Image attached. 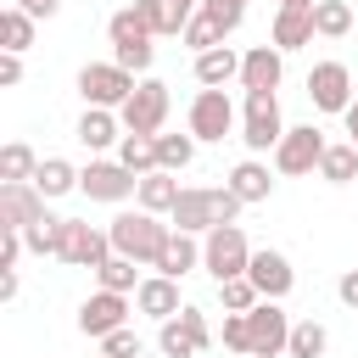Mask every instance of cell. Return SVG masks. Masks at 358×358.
Wrapping results in <instances>:
<instances>
[{
	"label": "cell",
	"mask_w": 358,
	"mask_h": 358,
	"mask_svg": "<svg viewBox=\"0 0 358 358\" xmlns=\"http://www.w3.org/2000/svg\"><path fill=\"white\" fill-rule=\"evenodd\" d=\"M246 201L229 190V185H218V190H179V201H173V229H185V235H207L213 224H235V213H241Z\"/></svg>",
	"instance_id": "6da1fadb"
},
{
	"label": "cell",
	"mask_w": 358,
	"mask_h": 358,
	"mask_svg": "<svg viewBox=\"0 0 358 358\" xmlns=\"http://www.w3.org/2000/svg\"><path fill=\"white\" fill-rule=\"evenodd\" d=\"M106 235H112V252H123L134 263H157L162 246H168V235H173V224H157V213L140 207V213H117L106 224Z\"/></svg>",
	"instance_id": "7a4b0ae2"
},
{
	"label": "cell",
	"mask_w": 358,
	"mask_h": 358,
	"mask_svg": "<svg viewBox=\"0 0 358 358\" xmlns=\"http://www.w3.org/2000/svg\"><path fill=\"white\" fill-rule=\"evenodd\" d=\"M241 140L252 157L274 151L285 140V117H280V95L274 90H246V112H241Z\"/></svg>",
	"instance_id": "3957f363"
},
{
	"label": "cell",
	"mask_w": 358,
	"mask_h": 358,
	"mask_svg": "<svg viewBox=\"0 0 358 358\" xmlns=\"http://www.w3.org/2000/svg\"><path fill=\"white\" fill-rule=\"evenodd\" d=\"M106 39H112V62H117V67H129V73H145V67H151V56H157V50H151V39H157V34L140 22V11H134V6L112 11Z\"/></svg>",
	"instance_id": "277c9868"
},
{
	"label": "cell",
	"mask_w": 358,
	"mask_h": 358,
	"mask_svg": "<svg viewBox=\"0 0 358 358\" xmlns=\"http://www.w3.org/2000/svg\"><path fill=\"white\" fill-rule=\"evenodd\" d=\"M246 263H252V246H246L241 224H213L201 241V268L213 280H235V274H246Z\"/></svg>",
	"instance_id": "5b68a950"
},
{
	"label": "cell",
	"mask_w": 358,
	"mask_h": 358,
	"mask_svg": "<svg viewBox=\"0 0 358 358\" xmlns=\"http://www.w3.org/2000/svg\"><path fill=\"white\" fill-rule=\"evenodd\" d=\"M78 95H84V106H112L117 112L134 95V73L117 67V62H84L78 67Z\"/></svg>",
	"instance_id": "8992f818"
},
{
	"label": "cell",
	"mask_w": 358,
	"mask_h": 358,
	"mask_svg": "<svg viewBox=\"0 0 358 358\" xmlns=\"http://www.w3.org/2000/svg\"><path fill=\"white\" fill-rule=\"evenodd\" d=\"M117 117H123V134H162V123H168V84L162 78H140L134 95L117 106Z\"/></svg>",
	"instance_id": "52a82bcc"
},
{
	"label": "cell",
	"mask_w": 358,
	"mask_h": 358,
	"mask_svg": "<svg viewBox=\"0 0 358 358\" xmlns=\"http://www.w3.org/2000/svg\"><path fill=\"white\" fill-rule=\"evenodd\" d=\"M56 257H62L67 268H101V263L112 257V235L95 229V224H84V218H62V246H56Z\"/></svg>",
	"instance_id": "ba28073f"
},
{
	"label": "cell",
	"mask_w": 358,
	"mask_h": 358,
	"mask_svg": "<svg viewBox=\"0 0 358 358\" xmlns=\"http://www.w3.org/2000/svg\"><path fill=\"white\" fill-rule=\"evenodd\" d=\"M246 330H252V352H246V358H280V352L291 347V313H285L274 296H263V302L246 313Z\"/></svg>",
	"instance_id": "9c48e42d"
},
{
	"label": "cell",
	"mask_w": 358,
	"mask_h": 358,
	"mask_svg": "<svg viewBox=\"0 0 358 358\" xmlns=\"http://www.w3.org/2000/svg\"><path fill=\"white\" fill-rule=\"evenodd\" d=\"M78 190L90 201H129V196H140V173L123 162H90L78 173Z\"/></svg>",
	"instance_id": "30bf717a"
},
{
	"label": "cell",
	"mask_w": 358,
	"mask_h": 358,
	"mask_svg": "<svg viewBox=\"0 0 358 358\" xmlns=\"http://www.w3.org/2000/svg\"><path fill=\"white\" fill-rule=\"evenodd\" d=\"M308 101H313L319 112H347V106H352V73H347V62H313V73H308Z\"/></svg>",
	"instance_id": "8fae6325"
},
{
	"label": "cell",
	"mask_w": 358,
	"mask_h": 358,
	"mask_svg": "<svg viewBox=\"0 0 358 358\" xmlns=\"http://www.w3.org/2000/svg\"><path fill=\"white\" fill-rule=\"evenodd\" d=\"M324 134L313 129V123H302V129H285V140L274 145V168L280 173H313L319 168V157H324Z\"/></svg>",
	"instance_id": "7c38bea8"
},
{
	"label": "cell",
	"mask_w": 358,
	"mask_h": 358,
	"mask_svg": "<svg viewBox=\"0 0 358 358\" xmlns=\"http://www.w3.org/2000/svg\"><path fill=\"white\" fill-rule=\"evenodd\" d=\"M45 218V196L34 179H0V229H28Z\"/></svg>",
	"instance_id": "4fadbf2b"
},
{
	"label": "cell",
	"mask_w": 358,
	"mask_h": 358,
	"mask_svg": "<svg viewBox=\"0 0 358 358\" xmlns=\"http://www.w3.org/2000/svg\"><path fill=\"white\" fill-rule=\"evenodd\" d=\"M229 129H235V101L224 90H201L190 101V134L196 140H224Z\"/></svg>",
	"instance_id": "5bb4252c"
},
{
	"label": "cell",
	"mask_w": 358,
	"mask_h": 358,
	"mask_svg": "<svg viewBox=\"0 0 358 358\" xmlns=\"http://www.w3.org/2000/svg\"><path fill=\"white\" fill-rule=\"evenodd\" d=\"M129 324V296L123 291H95V296H84V308H78V330L84 336H112V330H123Z\"/></svg>",
	"instance_id": "9a60e30c"
},
{
	"label": "cell",
	"mask_w": 358,
	"mask_h": 358,
	"mask_svg": "<svg viewBox=\"0 0 358 358\" xmlns=\"http://www.w3.org/2000/svg\"><path fill=\"white\" fill-rule=\"evenodd\" d=\"M246 274H252V285L263 291V296H285L291 285H296V268H291V257L285 252H274V246H263V252H252V263H246Z\"/></svg>",
	"instance_id": "2e32d148"
},
{
	"label": "cell",
	"mask_w": 358,
	"mask_h": 358,
	"mask_svg": "<svg viewBox=\"0 0 358 358\" xmlns=\"http://www.w3.org/2000/svg\"><path fill=\"white\" fill-rule=\"evenodd\" d=\"M285 78V50L280 45H252L241 56V90H280Z\"/></svg>",
	"instance_id": "e0dca14e"
},
{
	"label": "cell",
	"mask_w": 358,
	"mask_h": 358,
	"mask_svg": "<svg viewBox=\"0 0 358 358\" xmlns=\"http://www.w3.org/2000/svg\"><path fill=\"white\" fill-rule=\"evenodd\" d=\"M313 34H319L313 28V6H280L274 11V34L268 39L280 50H302V45H313Z\"/></svg>",
	"instance_id": "ac0fdd59"
},
{
	"label": "cell",
	"mask_w": 358,
	"mask_h": 358,
	"mask_svg": "<svg viewBox=\"0 0 358 358\" xmlns=\"http://www.w3.org/2000/svg\"><path fill=\"white\" fill-rule=\"evenodd\" d=\"M134 308L140 313H151L157 324L162 319H173L185 302H179V280H168V274H151V280H140V291H134Z\"/></svg>",
	"instance_id": "d6986e66"
},
{
	"label": "cell",
	"mask_w": 358,
	"mask_h": 358,
	"mask_svg": "<svg viewBox=\"0 0 358 358\" xmlns=\"http://www.w3.org/2000/svg\"><path fill=\"white\" fill-rule=\"evenodd\" d=\"M196 263H201V246H196V235L173 229V235H168V246H162V257H157L151 268H157V274H168V280H185Z\"/></svg>",
	"instance_id": "ffe728a7"
},
{
	"label": "cell",
	"mask_w": 358,
	"mask_h": 358,
	"mask_svg": "<svg viewBox=\"0 0 358 358\" xmlns=\"http://www.w3.org/2000/svg\"><path fill=\"white\" fill-rule=\"evenodd\" d=\"M196 78H201V90H224L229 78H241V56L229 45H213L196 56Z\"/></svg>",
	"instance_id": "44dd1931"
},
{
	"label": "cell",
	"mask_w": 358,
	"mask_h": 358,
	"mask_svg": "<svg viewBox=\"0 0 358 358\" xmlns=\"http://www.w3.org/2000/svg\"><path fill=\"white\" fill-rule=\"evenodd\" d=\"M117 129H123V117L112 112V106H84V117H78V140L90 145V151H106L112 140H117Z\"/></svg>",
	"instance_id": "7402d4cb"
},
{
	"label": "cell",
	"mask_w": 358,
	"mask_h": 358,
	"mask_svg": "<svg viewBox=\"0 0 358 358\" xmlns=\"http://www.w3.org/2000/svg\"><path fill=\"white\" fill-rule=\"evenodd\" d=\"M229 190H235L241 201H268L274 179H268V168H263L257 157H246V162H235V173H229Z\"/></svg>",
	"instance_id": "603a6c76"
},
{
	"label": "cell",
	"mask_w": 358,
	"mask_h": 358,
	"mask_svg": "<svg viewBox=\"0 0 358 358\" xmlns=\"http://www.w3.org/2000/svg\"><path fill=\"white\" fill-rule=\"evenodd\" d=\"M173 201H179V179H173L168 168L140 173V207H145V213H173Z\"/></svg>",
	"instance_id": "cb8c5ba5"
},
{
	"label": "cell",
	"mask_w": 358,
	"mask_h": 358,
	"mask_svg": "<svg viewBox=\"0 0 358 358\" xmlns=\"http://www.w3.org/2000/svg\"><path fill=\"white\" fill-rule=\"evenodd\" d=\"M34 185H39L45 201H50V196H67V190H78V168H73L67 157H45L39 173H34Z\"/></svg>",
	"instance_id": "d4e9b609"
},
{
	"label": "cell",
	"mask_w": 358,
	"mask_h": 358,
	"mask_svg": "<svg viewBox=\"0 0 358 358\" xmlns=\"http://www.w3.org/2000/svg\"><path fill=\"white\" fill-rule=\"evenodd\" d=\"M319 179H330V185H352V179H358V145H352V140L324 145V157H319Z\"/></svg>",
	"instance_id": "484cf974"
},
{
	"label": "cell",
	"mask_w": 358,
	"mask_h": 358,
	"mask_svg": "<svg viewBox=\"0 0 358 358\" xmlns=\"http://www.w3.org/2000/svg\"><path fill=\"white\" fill-rule=\"evenodd\" d=\"M95 280H101V291H140V263L134 257H123V252H112L101 268H95Z\"/></svg>",
	"instance_id": "4316f807"
},
{
	"label": "cell",
	"mask_w": 358,
	"mask_h": 358,
	"mask_svg": "<svg viewBox=\"0 0 358 358\" xmlns=\"http://www.w3.org/2000/svg\"><path fill=\"white\" fill-rule=\"evenodd\" d=\"M313 28L324 39H347L352 34V6L347 0H313Z\"/></svg>",
	"instance_id": "83f0119b"
},
{
	"label": "cell",
	"mask_w": 358,
	"mask_h": 358,
	"mask_svg": "<svg viewBox=\"0 0 358 358\" xmlns=\"http://www.w3.org/2000/svg\"><path fill=\"white\" fill-rule=\"evenodd\" d=\"M117 162L134 168V173H157V168H162V162H157V134H123Z\"/></svg>",
	"instance_id": "f1b7e54d"
},
{
	"label": "cell",
	"mask_w": 358,
	"mask_h": 358,
	"mask_svg": "<svg viewBox=\"0 0 358 358\" xmlns=\"http://www.w3.org/2000/svg\"><path fill=\"white\" fill-rule=\"evenodd\" d=\"M324 347H330V330H324L319 319H302V324H291L285 358H324Z\"/></svg>",
	"instance_id": "f546056e"
},
{
	"label": "cell",
	"mask_w": 358,
	"mask_h": 358,
	"mask_svg": "<svg viewBox=\"0 0 358 358\" xmlns=\"http://www.w3.org/2000/svg\"><path fill=\"white\" fill-rule=\"evenodd\" d=\"M34 22H39V17H28L22 6H6V11H0V39H6V50L22 56V50L34 45Z\"/></svg>",
	"instance_id": "4dcf8cb0"
},
{
	"label": "cell",
	"mask_w": 358,
	"mask_h": 358,
	"mask_svg": "<svg viewBox=\"0 0 358 358\" xmlns=\"http://www.w3.org/2000/svg\"><path fill=\"white\" fill-rule=\"evenodd\" d=\"M218 296H224V313H252L263 302V291L252 285V274H235V280H218Z\"/></svg>",
	"instance_id": "1f68e13d"
},
{
	"label": "cell",
	"mask_w": 358,
	"mask_h": 358,
	"mask_svg": "<svg viewBox=\"0 0 358 358\" xmlns=\"http://www.w3.org/2000/svg\"><path fill=\"white\" fill-rule=\"evenodd\" d=\"M157 352H162V358H196L201 347H196V336H190V330L179 324V313H173V319H162V330H157Z\"/></svg>",
	"instance_id": "d6a6232c"
},
{
	"label": "cell",
	"mask_w": 358,
	"mask_h": 358,
	"mask_svg": "<svg viewBox=\"0 0 358 358\" xmlns=\"http://www.w3.org/2000/svg\"><path fill=\"white\" fill-rule=\"evenodd\" d=\"M190 157H196V134H157V162L168 173L190 168Z\"/></svg>",
	"instance_id": "836d02e7"
},
{
	"label": "cell",
	"mask_w": 358,
	"mask_h": 358,
	"mask_svg": "<svg viewBox=\"0 0 358 358\" xmlns=\"http://www.w3.org/2000/svg\"><path fill=\"white\" fill-rule=\"evenodd\" d=\"M34 173H39V157H34V145L11 140V145L0 151V179H34Z\"/></svg>",
	"instance_id": "e575fe53"
},
{
	"label": "cell",
	"mask_w": 358,
	"mask_h": 358,
	"mask_svg": "<svg viewBox=\"0 0 358 358\" xmlns=\"http://www.w3.org/2000/svg\"><path fill=\"white\" fill-rule=\"evenodd\" d=\"M179 39H185V45H190V50L201 56V50H213V45H224V28H218V22L207 17V11H196V17L185 22V34H179Z\"/></svg>",
	"instance_id": "d590c367"
},
{
	"label": "cell",
	"mask_w": 358,
	"mask_h": 358,
	"mask_svg": "<svg viewBox=\"0 0 358 358\" xmlns=\"http://www.w3.org/2000/svg\"><path fill=\"white\" fill-rule=\"evenodd\" d=\"M22 241H28V252H39V257H56V246H62V218H39V224H28L22 229Z\"/></svg>",
	"instance_id": "8d00e7d4"
},
{
	"label": "cell",
	"mask_w": 358,
	"mask_h": 358,
	"mask_svg": "<svg viewBox=\"0 0 358 358\" xmlns=\"http://www.w3.org/2000/svg\"><path fill=\"white\" fill-rule=\"evenodd\" d=\"M201 11H207L224 34H235V28H241V17H246V0H201Z\"/></svg>",
	"instance_id": "74e56055"
},
{
	"label": "cell",
	"mask_w": 358,
	"mask_h": 358,
	"mask_svg": "<svg viewBox=\"0 0 358 358\" xmlns=\"http://www.w3.org/2000/svg\"><path fill=\"white\" fill-rule=\"evenodd\" d=\"M101 358H140V336L129 324L112 330V336H101Z\"/></svg>",
	"instance_id": "f35d334b"
},
{
	"label": "cell",
	"mask_w": 358,
	"mask_h": 358,
	"mask_svg": "<svg viewBox=\"0 0 358 358\" xmlns=\"http://www.w3.org/2000/svg\"><path fill=\"white\" fill-rule=\"evenodd\" d=\"M224 347L229 352H252V330H246V313H224Z\"/></svg>",
	"instance_id": "ab89813d"
},
{
	"label": "cell",
	"mask_w": 358,
	"mask_h": 358,
	"mask_svg": "<svg viewBox=\"0 0 358 358\" xmlns=\"http://www.w3.org/2000/svg\"><path fill=\"white\" fill-rule=\"evenodd\" d=\"M134 11H140V22L162 39V34H173V17H168V6L162 0H134Z\"/></svg>",
	"instance_id": "60d3db41"
},
{
	"label": "cell",
	"mask_w": 358,
	"mask_h": 358,
	"mask_svg": "<svg viewBox=\"0 0 358 358\" xmlns=\"http://www.w3.org/2000/svg\"><path fill=\"white\" fill-rule=\"evenodd\" d=\"M179 324L196 336V347H201V352L213 347V330H207V313H201V308H179Z\"/></svg>",
	"instance_id": "b9f144b4"
},
{
	"label": "cell",
	"mask_w": 358,
	"mask_h": 358,
	"mask_svg": "<svg viewBox=\"0 0 358 358\" xmlns=\"http://www.w3.org/2000/svg\"><path fill=\"white\" fill-rule=\"evenodd\" d=\"M22 229H0V268H17V257H22Z\"/></svg>",
	"instance_id": "7bdbcfd3"
},
{
	"label": "cell",
	"mask_w": 358,
	"mask_h": 358,
	"mask_svg": "<svg viewBox=\"0 0 358 358\" xmlns=\"http://www.w3.org/2000/svg\"><path fill=\"white\" fill-rule=\"evenodd\" d=\"M168 6V17H173V34H185V22L201 11V0H162Z\"/></svg>",
	"instance_id": "ee69618b"
},
{
	"label": "cell",
	"mask_w": 358,
	"mask_h": 358,
	"mask_svg": "<svg viewBox=\"0 0 358 358\" xmlns=\"http://www.w3.org/2000/svg\"><path fill=\"white\" fill-rule=\"evenodd\" d=\"M0 84H6V90H17V84H22V56H17V50H6V56H0Z\"/></svg>",
	"instance_id": "f6af8a7d"
},
{
	"label": "cell",
	"mask_w": 358,
	"mask_h": 358,
	"mask_svg": "<svg viewBox=\"0 0 358 358\" xmlns=\"http://www.w3.org/2000/svg\"><path fill=\"white\" fill-rule=\"evenodd\" d=\"M336 296H341L347 308H358V268H347V274L336 280Z\"/></svg>",
	"instance_id": "bcb514c9"
},
{
	"label": "cell",
	"mask_w": 358,
	"mask_h": 358,
	"mask_svg": "<svg viewBox=\"0 0 358 358\" xmlns=\"http://www.w3.org/2000/svg\"><path fill=\"white\" fill-rule=\"evenodd\" d=\"M17 6H22L28 17H56V11H62V0H17Z\"/></svg>",
	"instance_id": "7dc6e473"
},
{
	"label": "cell",
	"mask_w": 358,
	"mask_h": 358,
	"mask_svg": "<svg viewBox=\"0 0 358 358\" xmlns=\"http://www.w3.org/2000/svg\"><path fill=\"white\" fill-rule=\"evenodd\" d=\"M0 296H6V302L17 296V268H0Z\"/></svg>",
	"instance_id": "c3c4849f"
},
{
	"label": "cell",
	"mask_w": 358,
	"mask_h": 358,
	"mask_svg": "<svg viewBox=\"0 0 358 358\" xmlns=\"http://www.w3.org/2000/svg\"><path fill=\"white\" fill-rule=\"evenodd\" d=\"M341 117H347V140H352V145H358V101H352V106H347V112H341Z\"/></svg>",
	"instance_id": "681fc988"
},
{
	"label": "cell",
	"mask_w": 358,
	"mask_h": 358,
	"mask_svg": "<svg viewBox=\"0 0 358 358\" xmlns=\"http://www.w3.org/2000/svg\"><path fill=\"white\" fill-rule=\"evenodd\" d=\"M274 6H313V0H274Z\"/></svg>",
	"instance_id": "f907efd6"
},
{
	"label": "cell",
	"mask_w": 358,
	"mask_h": 358,
	"mask_svg": "<svg viewBox=\"0 0 358 358\" xmlns=\"http://www.w3.org/2000/svg\"><path fill=\"white\" fill-rule=\"evenodd\" d=\"M157 358H162V352H157Z\"/></svg>",
	"instance_id": "816d5d0a"
}]
</instances>
